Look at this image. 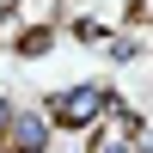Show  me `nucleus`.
I'll return each instance as SVG.
<instances>
[{
  "mask_svg": "<svg viewBox=\"0 0 153 153\" xmlns=\"http://www.w3.org/2000/svg\"><path fill=\"white\" fill-rule=\"evenodd\" d=\"M0 147H12V153H49V117H12L6 135H0Z\"/></svg>",
  "mask_w": 153,
  "mask_h": 153,
  "instance_id": "obj_1",
  "label": "nucleus"
},
{
  "mask_svg": "<svg viewBox=\"0 0 153 153\" xmlns=\"http://www.w3.org/2000/svg\"><path fill=\"white\" fill-rule=\"evenodd\" d=\"M92 110H104V86H80V92H61L49 104V123H86Z\"/></svg>",
  "mask_w": 153,
  "mask_h": 153,
  "instance_id": "obj_2",
  "label": "nucleus"
}]
</instances>
